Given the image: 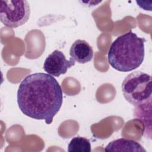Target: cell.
<instances>
[{
	"label": "cell",
	"mask_w": 152,
	"mask_h": 152,
	"mask_svg": "<svg viewBox=\"0 0 152 152\" xmlns=\"http://www.w3.org/2000/svg\"><path fill=\"white\" fill-rule=\"evenodd\" d=\"M63 102L61 86L52 75L36 72L27 75L20 83L17 103L21 112L36 120L50 124Z\"/></svg>",
	"instance_id": "obj_1"
},
{
	"label": "cell",
	"mask_w": 152,
	"mask_h": 152,
	"mask_svg": "<svg viewBox=\"0 0 152 152\" xmlns=\"http://www.w3.org/2000/svg\"><path fill=\"white\" fill-rule=\"evenodd\" d=\"M145 41L144 37H138L131 30L118 36L109 49L108 63L120 72L137 69L144 59Z\"/></svg>",
	"instance_id": "obj_2"
},
{
	"label": "cell",
	"mask_w": 152,
	"mask_h": 152,
	"mask_svg": "<svg viewBox=\"0 0 152 152\" xmlns=\"http://www.w3.org/2000/svg\"><path fill=\"white\" fill-rule=\"evenodd\" d=\"M151 76L141 71L132 72L124 78L121 88L124 97L134 106L151 100Z\"/></svg>",
	"instance_id": "obj_3"
},
{
	"label": "cell",
	"mask_w": 152,
	"mask_h": 152,
	"mask_svg": "<svg viewBox=\"0 0 152 152\" xmlns=\"http://www.w3.org/2000/svg\"><path fill=\"white\" fill-rule=\"evenodd\" d=\"M30 15V7L27 1H0V20L6 27H18L27 22Z\"/></svg>",
	"instance_id": "obj_4"
},
{
	"label": "cell",
	"mask_w": 152,
	"mask_h": 152,
	"mask_svg": "<svg viewBox=\"0 0 152 152\" xmlns=\"http://www.w3.org/2000/svg\"><path fill=\"white\" fill-rule=\"evenodd\" d=\"M75 62L71 58L66 59L61 51L55 50L47 56L43 68L48 74L58 77L62 74H65L68 68L75 65Z\"/></svg>",
	"instance_id": "obj_5"
},
{
	"label": "cell",
	"mask_w": 152,
	"mask_h": 152,
	"mask_svg": "<svg viewBox=\"0 0 152 152\" xmlns=\"http://www.w3.org/2000/svg\"><path fill=\"white\" fill-rule=\"evenodd\" d=\"M69 56L75 61L83 64L91 61L93 57V50L87 41L78 39L71 45Z\"/></svg>",
	"instance_id": "obj_6"
},
{
	"label": "cell",
	"mask_w": 152,
	"mask_h": 152,
	"mask_svg": "<svg viewBox=\"0 0 152 152\" xmlns=\"http://www.w3.org/2000/svg\"><path fill=\"white\" fill-rule=\"evenodd\" d=\"M134 117L143 124L144 135L151 139V100L135 106Z\"/></svg>",
	"instance_id": "obj_7"
},
{
	"label": "cell",
	"mask_w": 152,
	"mask_h": 152,
	"mask_svg": "<svg viewBox=\"0 0 152 152\" xmlns=\"http://www.w3.org/2000/svg\"><path fill=\"white\" fill-rule=\"evenodd\" d=\"M105 151H144L146 150L138 142L119 138L110 142L104 148Z\"/></svg>",
	"instance_id": "obj_8"
},
{
	"label": "cell",
	"mask_w": 152,
	"mask_h": 152,
	"mask_svg": "<svg viewBox=\"0 0 152 152\" xmlns=\"http://www.w3.org/2000/svg\"><path fill=\"white\" fill-rule=\"evenodd\" d=\"M91 143L87 138L83 137H75L70 141L68 146V151L90 152Z\"/></svg>",
	"instance_id": "obj_9"
}]
</instances>
